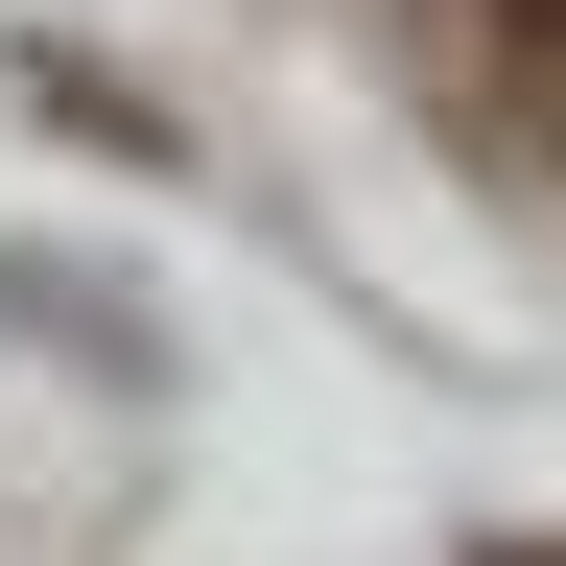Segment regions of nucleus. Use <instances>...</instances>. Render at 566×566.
I'll use <instances>...</instances> for the list:
<instances>
[{
	"label": "nucleus",
	"mask_w": 566,
	"mask_h": 566,
	"mask_svg": "<svg viewBox=\"0 0 566 566\" xmlns=\"http://www.w3.org/2000/svg\"><path fill=\"white\" fill-rule=\"evenodd\" d=\"M472 118L520 166H566V0H472Z\"/></svg>",
	"instance_id": "1"
},
{
	"label": "nucleus",
	"mask_w": 566,
	"mask_h": 566,
	"mask_svg": "<svg viewBox=\"0 0 566 566\" xmlns=\"http://www.w3.org/2000/svg\"><path fill=\"white\" fill-rule=\"evenodd\" d=\"M495 566H566V543H495Z\"/></svg>",
	"instance_id": "2"
}]
</instances>
